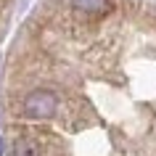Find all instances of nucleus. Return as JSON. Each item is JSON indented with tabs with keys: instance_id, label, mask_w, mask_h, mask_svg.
Returning <instances> with one entry per match:
<instances>
[{
	"instance_id": "1",
	"label": "nucleus",
	"mask_w": 156,
	"mask_h": 156,
	"mask_svg": "<svg viewBox=\"0 0 156 156\" xmlns=\"http://www.w3.org/2000/svg\"><path fill=\"white\" fill-rule=\"evenodd\" d=\"M24 114L29 119H50V116L58 111V95L53 90H45V87H37L24 98L21 103Z\"/></svg>"
},
{
	"instance_id": "2",
	"label": "nucleus",
	"mask_w": 156,
	"mask_h": 156,
	"mask_svg": "<svg viewBox=\"0 0 156 156\" xmlns=\"http://www.w3.org/2000/svg\"><path fill=\"white\" fill-rule=\"evenodd\" d=\"M13 156H56V148L48 146L45 140L32 138V135H21L13 143Z\"/></svg>"
},
{
	"instance_id": "3",
	"label": "nucleus",
	"mask_w": 156,
	"mask_h": 156,
	"mask_svg": "<svg viewBox=\"0 0 156 156\" xmlns=\"http://www.w3.org/2000/svg\"><path fill=\"white\" fill-rule=\"evenodd\" d=\"M108 5V0H72V8L80 11V13H87V16H93V13H103Z\"/></svg>"
},
{
	"instance_id": "4",
	"label": "nucleus",
	"mask_w": 156,
	"mask_h": 156,
	"mask_svg": "<svg viewBox=\"0 0 156 156\" xmlns=\"http://www.w3.org/2000/svg\"><path fill=\"white\" fill-rule=\"evenodd\" d=\"M0 154H3V143H0Z\"/></svg>"
}]
</instances>
